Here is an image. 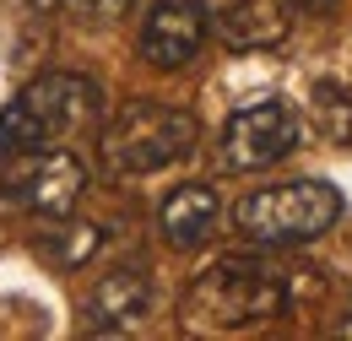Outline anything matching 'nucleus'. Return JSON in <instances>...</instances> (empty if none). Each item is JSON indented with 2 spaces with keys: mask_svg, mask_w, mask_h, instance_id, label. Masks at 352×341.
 Instances as JSON below:
<instances>
[{
  "mask_svg": "<svg viewBox=\"0 0 352 341\" xmlns=\"http://www.w3.org/2000/svg\"><path fill=\"white\" fill-rule=\"evenodd\" d=\"M293 309V276L282 265H271L261 255H228L212 271L195 276L184 314L190 325H206V331H244V325H261Z\"/></svg>",
  "mask_w": 352,
  "mask_h": 341,
  "instance_id": "nucleus-1",
  "label": "nucleus"
},
{
  "mask_svg": "<svg viewBox=\"0 0 352 341\" xmlns=\"http://www.w3.org/2000/svg\"><path fill=\"white\" fill-rule=\"evenodd\" d=\"M342 217V190L325 179H287V184H265L250 190L233 206V228L261 244V250H287V244H309L320 233H331Z\"/></svg>",
  "mask_w": 352,
  "mask_h": 341,
  "instance_id": "nucleus-2",
  "label": "nucleus"
},
{
  "mask_svg": "<svg viewBox=\"0 0 352 341\" xmlns=\"http://www.w3.org/2000/svg\"><path fill=\"white\" fill-rule=\"evenodd\" d=\"M92 114H98V87L87 76H65V71L38 76L33 87H22V98H11L0 109V163L65 141Z\"/></svg>",
  "mask_w": 352,
  "mask_h": 341,
  "instance_id": "nucleus-3",
  "label": "nucleus"
},
{
  "mask_svg": "<svg viewBox=\"0 0 352 341\" xmlns=\"http://www.w3.org/2000/svg\"><path fill=\"white\" fill-rule=\"evenodd\" d=\"M195 135H201L195 114H184L174 103L131 98L103 130V163H109V173H125V179L163 173L195 146Z\"/></svg>",
  "mask_w": 352,
  "mask_h": 341,
  "instance_id": "nucleus-4",
  "label": "nucleus"
},
{
  "mask_svg": "<svg viewBox=\"0 0 352 341\" xmlns=\"http://www.w3.org/2000/svg\"><path fill=\"white\" fill-rule=\"evenodd\" d=\"M0 195L33 217L65 222L82 206V195H87V168L71 152H60V146H38V152H22V157H6Z\"/></svg>",
  "mask_w": 352,
  "mask_h": 341,
  "instance_id": "nucleus-5",
  "label": "nucleus"
},
{
  "mask_svg": "<svg viewBox=\"0 0 352 341\" xmlns=\"http://www.w3.org/2000/svg\"><path fill=\"white\" fill-rule=\"evenodd\" d=\"M298 109H287L282 98H265V103H250L239 109L228 125H222V168H239V173H255L282 163L293 146H298Z\"/></svg>",
  "mask_w": 352,
  "mask_h": 341,
  "instance_id": "nucleus-6",
  "label": "nucleus"
},
{
  "mask_svg": "<svg viewBox=\"0 0 352 341\" xmlns=\"http://www.w3.org/2000/svg\"><path fill=\"white\" fill-rule=\"evenodd\" d=\"M206 43V0H152L141 22V60L157 71H179Z\"/></svg>",
  "mask_w": 352,
  "mask_h": 341,
  "instance_id": "nucleus-7",
  "label": "nucleus"
},
{
  "mask_svg": "<svg viewBox=\"0 0 352 341\" xmlns=\"http://www.w3.org/2000/svg\"><path fill=\"white\" fill-rule=\"evenodd\" d=\"M217 190L212 184H179L174 195L163 201V212H157V233H163V244L179 250V255H190V250H201L206 239H212V228H217Z\"/></svg>",
  "mask_w": 352,
  "mask_h": 341,
  "instance_id": "nucleus-8",
  "label": "nucleus"
},
{
  "mask_svg": "<svg viewBox=\"0 0 352 341\" xmlns=\"http://www.w3.org/2000/svg\"><path fill=\"white\" fill-rule=\"evenodd\" d=\"M293 28L287 0H228L217 11V38L228 49H276Z\"/></svg>",
  "mask_w": 352,
  "mask_h": 341,
  "instance_id": "nucleus-9",
  "label": "nucleus"
},
{
  "mask_svg": "<svg viewBox=\"0 0 352 341\" xmlns=\"http://www.w3.org/2000/svg\"><path fill=\"white\" fill-rule=\"evenodd\" d=\"M87 309H92L98 325L120 331V325H131V320H141V314L152 309V282H146L141 271H109V276L98 282V293H92Z\"/></svg>",
  "mask_w": 352,
  "mask_h": 341,
  "instance_id": "nucleus-10",
  "label": "nucleus"
},
{
  "mask_svg": "<svg viewBox=\"0 0 352 341\" xmlns=\"http://www.w3.org/2000/svg\"><path fill=\"white\" fill-rule=\"evenodd\" d=\"M314 125L325 130V141H352V92L336 82H320L314 87Z\"/></svg>",
  "mask_w": 352,
  "mask_h": 341,
  "instance_id": "nucleus-11",
  "label": "nucleus"
},
{
  "mask_svg": "<svg viewBox=\"0 0 352 341\" xmlns=\"http://www.w3.org/2000/svg\"><path fill=\"white\" fill-rule=\"evenodd\" d=\"M54 265H65V271H76L82 260L98 250V228H87V222H71V244H65V228H54V239H44L38 244Z\"/></svg>",
  "mask_w": 352,
  "mask_h": 341,
  "instance_id": "nucleus-12",
  "label": "nucleus"
},
{
  "mask_svg": "<svg viewBox=\"0 0 352 341\" xmlns=\"http://www.w3.org/2000/svg\"><path fill=\"white\" fill-rule=\"evenodd\" d=\"M65 6H71V11H76L87 28H103V22H120L135 0H65Z\"/></svg>",
  "mask_w": 352,
  "mask_h": 341,
  "instance_id": "nucleus-13",
  "label": "nucleus"
},
{
  "mask_svg": "<svg viewBox=\"0 0 352 341\" xmlns=\"http://www.w3.org/2000/svg\"><path fill=\"white\" fill-rule=\"evenodd\" d=\"M287 6H298V11H331L336 0H287Z\"/></svg>",
  "mask_w": 352,
  "mask_h": 341,
  "instance_id": "nucleus-14",
  "label": "nucleus"
},
{
  "mask_svg": "<svg viewBox=\"0 0 352 341\" xmlns=\"http://www.w3.org/2000/svg\"><path fill=\"white\" fill-rule=\"evenodd\" d=\"M336 336H347V341H352V303L342 309V320H336Z\"/></svg>",
  "mask_w": 352,
  "mask_h": 341,
  "instance_id": "nucleus-15",
  "label": "nucleus"
}]
</instances>
